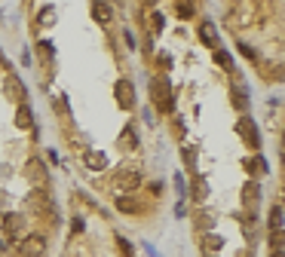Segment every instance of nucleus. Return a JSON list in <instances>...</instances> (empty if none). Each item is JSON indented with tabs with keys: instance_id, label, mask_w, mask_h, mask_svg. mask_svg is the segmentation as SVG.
I'll return each instance as SVG.
<instances>
[{
	"instance_id": "f257e3e1",
	"label": "nucleus",
	"mask_w": 285,
	"mask_h": 257,
	"mask_svg": "<svg viewBox=\"0 0 285 257\" xmlns=\"http://www.w3.org/2000/svg\"><path fill=\"white\" fill-rule=\"evenodd\" d=\"M43 251H46V239L40 233H31V236H25L19 242V254L22 257H43Z\"/></svg>"
},
{
	"instance_id": "f03ea898",
	"label": "nucleus",
	"mask_w": 285,
	"mask_h": 257,
	"mask_svg": "<svg viewBox=\"0 0 285 257\" xmlns=\"http://www.w3.org/2000/svg\"><path fill=\"white\" fill-rule=\"evenodd\" d=\"M236 129H239L242 141H246L249 147H261V135H258V126H255V120H252V117L242 114V117H239V123H236Z\"/></svg>"
},
{
	"instance_id": "7ed1b4c3",
	"label": "nucleus",
	"mask_w": 285,
	"mask_h": 257,
	"mask_svg": "<svg viewBox=\"0 0 285 257\" xmlns=\"http://www.w3.org/2000/svg\"><path fill=\"white\" fill-rule=\"evenodd\" d=\"M113 95H117V104L123 107V110H132V107H135V89H132L129 80L113 83Z\"/></svg>"
},
{
	"instance_id": "20e7f679",
	"label": "nucleus",
	"mask_w": 285,
	"mask_h": 257,
	"mask_svg": "<svg viewBox=\"0 0 285 257\" xmlns=\"http://www.w3.org/2000/svg\"><path fill=\"white\" fill-rule=\"evenodd\" d=\"M150 92H153V101H156V107H162V110H172V92H169V83L166 80H153L150 83Z\"/></svg>"
},
{
	"instance_id": "39448f33",
	"label": "nucleus",
	"mask_w": 285,
	"mask_h": 257,
	"mask_svg": "<svg viewBox=\"0 0 285 257\" xmlns=\"http://www.w3.org/2000/svg\"><path fill=\"white\" fill-rule=\"evenodd\" d=\"M258 202H261V187L258 184H246V187H242V205H246L249 211H255Z\"/></svg>"
},
{
	"instance_id": "423d86ee",
	"label": "nucleus",
	"mask_w": 285,
	"mask_h": 257,
	"mask_svg": "<svg viewBox=\"0 0 285 257\" xmlns=\"http://www.w3.org/2000/svg\"><path fill=\"white\" fill-rule=\"evenodd\" d=\"M199 40L206 43V46H215V49H218L221 40H218V31H215L212 22H202V25H199Z\"/></svg>"
},
{
	"instance_id": "0eeeda50",
	"label": "nucleus",
	"mask_w": 285,
	"mask_h": 257,
	"mask_svg": "<svg viewBox=\"0 0 285 257\" xmlns=\"http://www.w3.org/2000/svg\"><path fill=\"white\" fill-rule=\"evenodd\" d=\"M92 19L98 25H110V7L104 4V0H92Z\"/></svg>"
},
{
	"instance_id": "6e6552de",
	"label": "nucleus",
	"mask_w": 285,
	"mask_h": 257,
	"mask_svg": "<svg viewBox=\"0 0 285 257\" xmlns=\"http://www.w3.org/2000/svg\"><path fill=\"white\" fill-rule=\"evenodd\" d=\"M117 184H120V187H123V190H135L138 184H141V172H120Z\"/></svg>"
},
{
	"instance_id": "1a4fd4ad",
	"label": "nucleus",
	"mask_w": 285,
	"mask_h": 257,
	"mask_svg": "<svg viewBox=\"0 0 285 257\" xmlns=\"http://www.w3.org/2000/svg\"><path fill=\"white\" fill-rule=\"evenodd\" d=\"M16 126H19V129H31V126H34V114H31L28 104H22V107L16 110Z\"/></svg>"
},
{
	"instance_id": "9d476101",
	"label": "nucleus",
	"mask_w": 285,
	"mask_h": 257,
	"mask_svg": "<svg viewBox=\"0 0 285 257\" xmlns=\"http://www.w3.org/2000/svg\"><path fill=\"white\" fill-rule=\"evenodd\" d=\"M233 104H236V110H242V114H246L249 110V92H246V86H233Z\"/></svg>"
},
{
	"instance_id": "9b49d317",
	"label": "nucleus",
	"mask_w": 285,
	"mask_h": 257,
	"mask_svg": "<svg viewBox=\"0 0 285 257\" xmlns=\"http://www.w3.org/2000/svg\"><path fill=\"white\" fill-rule=\"evenodd\" d=\"M267 224H270V233H282V208L279 205L270 208V220H267Z\"/></svg>"
},
{
	"instance_id": "f8f14e48",
	"label": "nucleus",
	"mask_w": 285,
	"mask_h": 257,
	"mask_svg": "<svg viewBox=\"0 0 285 257\" xmlns=\"http://www.w3.org/2000/svg\"><path fill=\"white\" fill-rule=\"evenodd\" d=\"M4 227H7V233H10V236H16V233L22 230V217H19V214H7Z\"/></svg>"
},
{
	"instance_id": "ddd939ff",
	"label": "nucleus",
	"mask_w": 285,
	"mask_h": 257,
	"mask_svg": "<svg viewBox=\"0 0 285 257\" xmlns=\"http://www.w3.org/2000/svg\"><path fill=\"white\" fill-rule=\"evenodd\" d=\"M86 165H89V168H104V165H107V159H104V153L92 150V153H86Z\"/></svg>"
},
{
	"instance_id": "4468645a",
	"label": "nucleus",
	"mask_w": 285,
	"mask_h": 257,
	"mask_svg": "<svg viewBox=\"0 0 285 257\" xmlns=\"http://www.w3.org/2000/svg\"><path fill=\"white\" fill-rule=\"evenodd\" d=\"M215 58H218V64H221L224 70H233V55H230L227 49H218V52H215Z\"/></svg>"
},
{
	"instance_id": "2eb2a0df",
	"label": "nucleus",
	"mask_w": 285,
	"mask_h": 257,
	"mask_svg": "<svg viewBox=\"0 0 285 257\" xmlns=\"http://www.w3.org/2000/svg\"><path fill=\"white\" fill-rule=\"evenodd\" d=\"M126 138H123V147H126V150H132V147H135V138H132V126H126V132H123Z\"/></svg>"
},
{
	"instance_id": "dca6fc26",
	"label": "nucleus",
	"mask_w": 285,
	"mask_h": 257,
	"mask_svg": "<svg viewBox=\"0 0 285 257\" xmlns=\"http://www.w3.org/2000/svg\"><path fill=\"white\" fill-rule=\"evenodd\" d=\"M120 211H126V214H132V211H135V202L123 196V199H120Z\"/></svg>"
},
{
	"instance_id": "f3484780",
	"label": "nucleus",
	"mask_w": 285,
	"mask_h": 257,
	"mask_svg": "<svg viewBox=\"0 0 285 257\" xmlns=\"http://www.w3.org/2000/svg\"><path fill=\"white\" fill-rule=\"evenodd\" d=\"M178 16H181V19H190V16H193V7H190V4H187V7L181 4V7H178Z\"/></svg>"
},
{
	"instance_id": "a211bd4d",
	"label": "nucleus",
	"mask_w": 285,
	"mask_h": 257,
	"mask_svg": "<svg viewBox=\"0 0 285 257\" xmlns=\"http://www.w3.org/2000/svg\"><path fill=\"white\" fill-rule=\"evenodd\" d=\"M117 242H120V248H123V254H126V257H132V245H129L126 239H117Z\"/></svg>"
},
{
	"instance_id": "6ab92c4d",
	"label": "nucleus",
	"mask_w": 285,
	"mask_h": 257,
	"mask_svg": "<svg viewBox=\"0 0 285 257\" xmlns=\"http://www.w3.org/2000/svg\"><path fill=\"white\" fill-rule=\"evenodd\" d=\"M150 25H153V31H159V28H162V16L153 13V16H150Z\"/></svg>"
},
{
	"instance_id": "aec40b11",
	"label": "nucleus",
	"mask_w": 285,
	"mask_h": 257,
	"mask_svg": "<svg viewBox=\"0 0 285 257\" xmlns=\"http://www.w3.org/2000/svg\"><path fill=\"white\" fill-rule=\"evenodd\" d=\"M239 52H242V55H246V58H252V61L258 58V55H255V49H249V46H239Z\"/></svg>"
},
{
	"instance_id": "412c9836",
	"label": "nucleus",
	"mask_w": 285,
	"mask_h": 257,
	"mask_svg": "<svg viewBox=\"0 0 285 257\" xmlns=\"http://www.w3.org/2000/svg\"><path fill=\"white\" fill-rule=\"evenodd\" d=\"M193 193L202 199V196H206V187H202V181H196V187H193Z\"/></svg>"
},
{
	"instance_id": "4be33fe9",
	"label": "nucleus",
	"mask_w": 285,
	"mask_h": 257,
	"mask_svg": "<svg viewBox=\"0 0 285 257\" xmlns=\"http://www.w3.org/2000/svg\"><path fill=\"white\" fill-rule=\"evenodd\" d=\"M273 257H282V245H279V248H273Z\"/></svg>"
},
{
	"instance_id": "5701e85b",
	"label": "nucleus",
	"mask_w": 285,
	"mask_h": 257,
	"mask_svg": "<svg viewBox=\"0 0 285 257\" xmlns=\"http://www.w3.org/2000/svg\"><path fill=\"white\" fill-rule=\"evenodd\" d=\"M141 4H144V7H153V4H156V0H141Z\"/></svg>"
}]
</instances>
